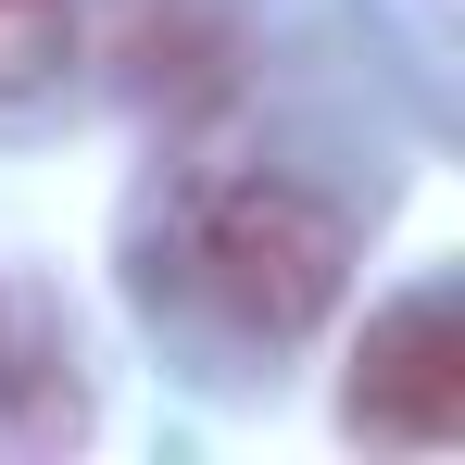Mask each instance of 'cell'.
Listing matches in <instances>:
<instances>
[{
    "label": "cell",
    "instance_id": "obj_3",
    "mask_svg": "<svg viewBox=\"0 0 465 465\" xmlns=\"http://www.w3.org/2000/svg\"><path fill=\"white\" fill-rule=\"evenodd\" d=\"M88 428V378H76V340L38 290H0V440L13 453H51Z\"/></svg>",
    "mask_w": 465,
    "mask_h": 465
},
{
    "label": "cell",
    "instance_id": "obj_4",
    "mask_svg": "<svg viewBox=\"0 0 465 465\" xmlns=\"http://www.w3.org/2000/svg\"><path fill=\"white\" fill-rule=\"evenodd\" d=\"M76 0H0V101H38V88L76 64Z\"/></svg>",
    "mask_w": 465,
    "mask_h": 465
},
{
    "label": "cell",
    "instance_id": "obj_2",
    "mask_svg": "<svg viewBox=\"0 0 465 465\" xmlns=\"http://www.w3.org/2000/svg\"><path fill=\"white\" fill-rule=\"evenodd\" d=\"M340 415L365 440H402V453H440L465 415V327L440 290H402L390 314H365V352H352V390Z\"/></svg>",
    "mask_w": 465,
    "mask_h": 465
},
{
    "label": "cell",
    "instance_id": "obj_1",
    "mask_svg": "<svg viewBox=\"0 0 465 465\" xmlns=\"http://www.w3.org/2000/svg\"><path fill=\"white\" fill-rule=\"evenodd\" d=\"M189 277L239 340H302L352 277V227L340 202H314L302 176H227L189 214Z\"/></svg>",
    "mask_w": 465,
    "mask_h": 465
}]
</instances>
